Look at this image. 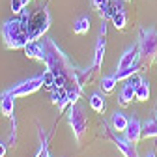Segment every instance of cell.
Masks as SVG:
<instances>
[{
	"label": "cell",
	"instance_id": "1",
	"mask_svg": "<svg viewBox=\"0 0 157 157\" xmlns=\"http://www.w3.org/2000/svg\"><path fill=\"white\" fill-rule=\"evenodd\" d=\"M43 51H45V66L54 73V88H66V84L73 82L75 86V73L71 62L67 60V56L62 52V49L54 43L52 37H43Z\"/></svg>",
	"mask_w": 157,
	"mask_h": 157
},
{
	"label": "cell",
	"instance_id": "2",
	"mask_svg": "<svg viewBox=\"0 0 157 157\" xmlns=\"http://www.w3.org/2000/svg\"><path fill=\"white\" fill-rule=\"evenodd\" d=\"M2 39L8 49H25V45L30 41L28 26L21 19H8L2 25Z\"/></svg>",
	"mask_w": 157,
	"mask_h": 157
},
{
	"label": "cell",
	"instance_id": "3",
	"mask_svg": "<svg viewBox=\"0 0 157 157\" xmlns=\"http://www.w3.org/2000/svg\"><path fill=\"white\" fill-rule=\"evenodd\" d=\"M139 58L144 62H151L157 58V30L155 28H140L139 32Z\"/></svg>",
	"mask_w": 157,
	"mask_h": 157
},
{
	"label": "cell",
	"instance_id": "4",
	"mask_svg": "<svg viewBox=\"0 0 157 157\" xmlns=\"http://www.w3.org/2000/svg\"><path fill=\"white\" fill-rule=\"evenodd\" d=\"M41 86H43V77L36 75V77H30V78H26V81L8 88L6 92L0 94V97H25V95H30V94L37 92Z\"/></svg>",
	"mask_w": 157,
	"mask_h": 157
},
{
	"label": "cell",
	"instance_id": "5",
	"mask_svg": "<svg viewBox=\"0 0 157 157\" xmlns=\"http://www.w3.org/2000/svg\"><path fill=\"white\" fill-rule=\"evenodd\" d=\"M51 26V15L45 8H39L32 19H30V25H28V37H30V41H36V39L39 37H43V34L49 30Z\"/></svg>",
	"mask_w": 157,
	"mask_h": 157
},
{
	"label": "cell",
	"instance_id": "6",
	"mask_svg": "<svg viewBox=\"0 0 157 157\" xmlns=\"http://www.w3.org/2000/svg\"><path fill=\"white\" fill-rule=\"evenodd\" d=\"M67 122L73 129V135H75V139L77 140H81L82 139V135L88 127V122H86V116H84V110L81 107H77V105H71L69 107V112H67Z\"/></svg>",
	"mask_w": 157,
	"mask_h": 157
},
{
	"label": "cell",
	"instance_id": "7",
	"mask_svg": "<svg viewBox=\"0 0 157 157\" xmlns=\"http://www.w3.org/2000/svg\"><path fill=\"white\" fill-rule=\"evenodd\" d=\"M105 49H107V25L103 21L99 28V37H97V43H95V51H94V69L101 67L105 58Z\"/></svg>",
	"mask_w": 157,
	"mask_h": 157
},
{
	"label": "cell",
	"instance_id": "8",
	"mask_svg": "<svg viewBox=\"0 0 157 157\" xmlns=\"http://www.w3.org/2000/svg\"><path fill=\"white\" fill-rule=\"evenodd\" d=\"M139 82H140V77H136V75L125 78V84H124V88L120 92V97H118V101H120L122 107H127L131 103V99H135V94H136V86H139Z\"/></svg>",
	"mask_w": 157,
	"mask_h": 157
},
{
	"label": "cell",
	"instance_id": "9",
	"mask_svg": "<svg viewBox=\"0 0 157 157\" xmlns=\"http://www.w3.org/2000/svg\"><path fill=\"white\" fill-rule=\"evenodd\" d=\"M124 133L127 140H131L133 144H139V140L142 139V124L139 122V118H129V124Z\"/></svg>",
	"mask_w": 157,
	"mask_h": 157
},
{
	"label": "cell",
	"instance_id": "10",
	"mask_svg": "<svg viewBox=\"0 0 157 157\" xmlns=\"http://www.w3.org/2000/svg\"><path fill=\"white\" fill-rule=\"evenodd\" d=\"M25 56L26 58H34V60H39V62H45V51H43V43L36 39V41H28L25 45Z\"/></svg>",
	"mask_w": 157,
	"mask_h": 157
},
{
	"label": "cell",
	"instance_id": "11",
	"mask_svg": "<svg viewBox=\"0 0 157 157\" xmlns=\"http://www.w3.org/2000/svg\"><path fill=\"white\" fill-rule=\"evenodd\" d=\"M136 60H139V47L133 45V47H127L120 58V62H118V67L116 69H125L129 66H133Z\"/></svg>",
	"mask_w": 157,
	"mask_h": 157
},
{
	"label": "cell",
	"instance_id": "12",
	"mask_svg": "<svg viewBox=\"0 0 157 157\" xmlns=\"http://www.w3.org/2000/svg\"><path fill=\"white\" fill-rule=\"evenodd\" d=\"M112 142L116 144L118 150L124 153V157H139V153H136V148H135V144H133L131 140H127V139H120V136L112 135Z\"/></svg>",
	"mask_w": 157,
	"mask_h": 157
},
{
	"label": "cell",
	"instance_id": "13",
	"mask_svg": "<svg viewBox=\"0 0 157 157\" xmlns=\"http://www.w3.org/2000/svg\"><path fill=\"white\" fill-rule=\"evenodd\" d=\"M51 101L54 105H58L60 110H64L66 105H71V101H69V90H66V88H54L52 94H51Z\"/></svg>",
	"mask_w": 157,
	"mask_h": 157
},
{
	"label": "cell",
	"instance_id": "14",
	"mask_svg": "<svg viewBox=\"0 0 157 157\" xmlns=\"http://www.w3.org/2000/svg\"><path fill=\"white\" fill-rule=\"evenodd\" d=\"M139 67H140V58H139V60H136L133 66H129V67H125V69H116V73H114L116 81H125V78L136 75V73H139Z\"/></svg>",
	"mask_w": 157,
	"mask_h": 157
},
{
	"label": "cell",
	"instance_id": "15",
	"mask_svg": "<svg viewBox=\"0 0 157 157\" xmlns=\"http://www.w3.org/2000/svg\"><path fill=\"white\" fill-rule=\"evenodd\" d=\"M110 122H112V127H114L116 131H125V127H127V124H129V118H127L124 112L116 110V112L112 114V118H110Z\"/></svg>",
	"mask_w": 157,
	"mask_h": 157
},
{
	"label": "cell",
	"instance_id": "16",
	"mask_svg": "<svg viewBox=\"0 0 157 157\" xmlns=\"http://www.w3.org/2000/svg\"><path fill=\"white\" fill-rule=\"evenodd\" d=\"M88 30H90V17H88V15L78 17L77 21L73 23V32H75V34H78V36L88 34Z\"/></svg>",
	"mask_w": 157,
	"mask_h": 157
},
{
	"label": "cell",
	"instance_id": "17",
	"mask_svg": "<svg viewBox=\"0 0 157 157\" xmlns=\"http://www.w3.org/2000/svg\"><path fill=\"white\" fill-rule=\"evenodd\" d=\"M90 107L95 110V112H105V109H107V101H105V97L99 94V92H95V94H92V97H90Z\"/></svg>",
	"mask_w": 157,
	"mask_h": 157
},
{
	"label": "cell",
	"instance_id": "18",
	"mask_svg": "<svg viewBox=\"0 0 157 157\" xmlns=\"http://www.w3.org/2000/svg\"><path fill=\"white\" fill-rule=\"evenodd\" d=\"M135 99H136V101H148V99H150V82L144 81V78H140L139 86H136Z\"/></svg>",
	"mask_w": 157,
	"mask_h": 157
},
{
	"label": "cell",
	"instance_id": "19",
	"mask_svg": "<svg viewBox=\"0 0 157 157\" xmlns=\"http://www.w3.org/2000/svg\"><path fill=\"white\" fill-rule=\"evenodd\" d=\"M110 21H112V25H114L118 30H124V28H125V23H127V15H125L124 10H116V11H112V15H110Z\"/></svg>",
	"mask_w": 157,
	"mask_h": 157
},
{
	"label": "cell",
	"instance_id": "20",
	"mask_svg": "<svg viewBox=\"0 0 157 157\" xmlns=\"http://www.w3.org/2000/svg\"><path fill=\"white\" fill-rule=\"evenodd\" d=\"M142 136L144 139H157V120H146L142 124Z\"/></svg>",
	"mask_w": 157,
	"mask_h": 157
},
{
	"label": "cell",
	"instance_id": "21",
	"mask_svg": "<svg viewBox=\"0 0 157 157\" xmlns=\"http://www.w3.org/2000/svg\"><path fill=\"white\" fill-rule=\"evenodd\" d=\"M15 109V97H0V110L4 116H13Z\"/></svg>",
	"mask_w": 157,
	"mask_h": 157
},
{
	"label": "cell",
	"instance_id": "22",
	"mask_svg": "<svg viewBox=\"0 0 157 157\" xmlns=\"http://www.w3.org/2000/svg\"><path fill=\"white\" fill-rule=\"evenodd\" d=\"M116 84H118V81H116V77H114V75L103 77V78H101V82H99V86H101V90H103L105 94H110V92L114 90Z\"/></svg>",
	"mask_w": 157,
	"mask_h": 157
},
{
	"label": "cell",
	"instance_id": "23",
	"mask_svg": "<svg viewBox=\"0 0 157 157\" xmlns=\"http://www.w3.org/2000/svg\"><path fill=\"white\" fill-rule=\"evenodd\" d=\"M28 2H30V0H11V11L15 15H21L23 10L28 6Z\"/></svg>",
	"mask_w": 157,
	"mask_h": 157
},
{
	"label": "cell",
	"instance_id": "24",
	"mask_svg": "<svg viewBox=\"0 0 157 157\" xmlns=\"http://www.w3.org/2000/svg\"><path fill=\"white\" fill-rule=\"evenodd\" d=\"M41 77H43V86L49 90H54V73L51 69H47V71H43Z\"/></svg>",
	"mask_w": 157,
	"mask_h": 157
},
{
	"label": "cell",
	"instance_id": "25",
	"mask_svg": "<svg viewBox=\"0 0 157 157\" xmlns=\"http://www.w3.org/2000/svg\"><path fill=\"white\" fill-rule=\"evenodd\" d=\"M109 2H110V0H92L94 8H97V10H101L103 6H109Z\"/></svg>",
	"mask_w": 157,
	"mask_h": 157
},
{
	"label": "cell",
	"instance_id": "26",
	"mask_svg": "<svg viewBox=\"0 0 157 157\" xmlns=\"http://www.w3.org/2000/svg\"><path fill=\"white\" fill-rule=\"evenodd\" d=\"M0 157H6V144L0 142Z\"/></svg>",
	"mask_w": 157,
	"mask_h": 157
},
{
	"label": "cell",
	"instance_id": "27",
	"mask_svg": "<svg viewBox=\"0 0 157 157\" xmlns=\"http://www.w3.org/2000/svg\"><path fill=\"white\" fill-rule=\"evenodd\" d=\"M144 157H155V151H148V153H146Z\"/></svg>",
	"mask_w": 157,
	"mask_h": 157
},
{
	"label": "cell",
	"instance_id": "28",
	"mask_svg": "<svg viewBox=\"0 0 157 157\" xmlns=\"http://www.w3.org/2000/svg\"><path fill=\"white\" fill-rule=\"evenodd\" d=\"M43 157H52V155L49 153V150H47V148H45V153H43Z\"/></svg>",
	"mask_w": 157,
	"mask_h": 157
},
{
	"label": "cell",
	"instance_id": "29",
	"mask_svg": "<svg viewBox=\"0 0 157 157\" xmlns=\"http://www.w3.org/2000/svg\"><path fill=\"white\" fill-rule=\"evenodd\" d=\"M155 120H157V105H155Z\"/></svg>",
	"mask_w": 157,
	"mask_h": 157
},
{
	"label": "cell",
	"instance_id": "30",
	"mask_svg": "<svg viewBox=\"0 0 157 157\" xmlns=\"http://www.w3.org/2000/svg\"><path fill=\"white\" fill-rule=\"evenodd\" d=\"M124 2H127V0H124Z\"/></svg>",
	"mask_w": 157,
	"mask_h": 157
},
{
	"label": "cell",
	"instance_id": "31",
	"mask_svg": "<svg viewBox=\"0 0 157 157\" xmlns=\"http://www.w3.org/2000/svg\"><path fill=\"white\" fill-rule=\"evenodd\" d=\"M155 60H157V58H155Z\"/></svg>",
	"mask_w": 157,
	"mask_h": 157
}]
</instances>
